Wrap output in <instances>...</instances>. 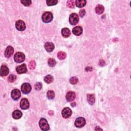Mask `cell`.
<instances>
[{
    "mask_svg": "<svg viewBox=\"0 0 131 131\" xmlns=\"http://www.w3.org/2000/svg\"><path fill=\"white\" fill-rule=\"evenodd\" d=\"M53 20V15L51 12H45L42 15V21L45 23H49Z\"/></svg>",
    "mask_w": 131,
    "mask_h": 131,
    "instance_id": "cell-1",
    "label": "cell"
},
{
    "mask_svg": "<svg viewBox=\"0 0 131 131\" xmlns=\"http://www.w3.org/2000/svg\"><path fill=\"white\" fill-rule=\"evenodd\" d=\"M40 128L43 131H48L49 130V125L48 121L45 118H41L39 122Z\"/></svg>",
    "mask_w": 131,
    "mask_h": 131,
    "instance_id": "cell-2",
    "label": "cell"
},
{
    "mask_svg": "<svg viewBox=\"0 0 131 131\" xmlns=\"http://www.w3.org/2000/svg\"><path fill=\"white\" fill-rule=\"evenodd\" d=\"M25 59V54L22 52H17L14 56V60L16 62L21 63L24 61Z\"/></svg>",
    "mask_w": 131,
    "mask_h": 131,
    "instance_id": "cell-3",
    "label": "cell"
},
{
    "mask_svg": "<svg viewBox=\"0 0 131 131\" xmlns=\"http://www.w3.org/2000/svg\"><path fill=\"white\" fill-rule=\"evenodd\" d=\"M79 22V16L76 14H72L69 17V22L72 25H76Z\"/></svg>",
    "mask_w": 131,
    "mask_h": 131,
    "instance_id": "cell-4",
    "label": "cell"
},
{
    "mask_svg": "<svg viewBox=\"0 0 131 131\" xmlns=\"http://www.w3.org/2000/svg\"><path fill=\"white\" fill-rule=\"evenodd\" d=\"M86 124V120L83 117H79L76 119L75 121V125L76 127L81 128L85 125Z\"/></svg>",
    "mask_w": 131,
    "mask_h": 131,
    "instance_id": "cell-5",
    "label": "cell"
},
{
    "mask_svg": "<svg viewBox=\"0 0 131 131\" xmlns=\"http://www.w3.org/2000/svg\"><path fill=\"white\" fill-rule=\"evenodd\" d=\"M21 90L24 94H27L31 92V86L28 83H25L23 84L22 87H21Z\"/></svg>",
    "mask_w": 131,
    "mask_h": 131,
    "instance_id": "cell-6",
    "label": "cell"
},
{
    "mask_svg": "<svg viewBox=\"0 0 131 131\" xmlns=\"http://www.w3.org/2000/svg\"><path fill=\"white\" fill-rule=\"evenodd\" d=\"M15 27L17 30L20 31H24L26 29V25L25 23L22 20H18L15 24Z\"/></svg>",
    "mask_w": 131,
    "mask_h": 131,
    "instance_id": "cell-7",
    "label": "cell"
},
{
    "mask_svg": "<svg viewBox=\"0 0 131 131\" xmlns=\"http://www.w3.org/2000/svg\"><path fill=\"white\" fill-rule=\"evenodd\" d=\"M21 92L18 89H15L12 91L11 96L12 98L14 100H18L21 97Z\"/></svg>",
    "mask_w": 131,
    "mask_h": 131,
    "instance_id": "cell-8",
    "label": "cell"
},
{
    "mask_svg": "<svg viewBox=\"0 0 131 131\" xmlns=\"http://www.w3.org/2000/svg\"><path fill=\"white\" fill-rule=\"evenodd\" d=\"M72 114V112L71 110L69 108H64L62 112V115L64 118H68L70 117L71 116Z\"/></svg>",
    "mask_w": 131,
    "mask_h": 131,
    "instance_id": "cell-9",
    "label": "cell"
},
{
    "mask_svg": "<svg viewBox=\"0 0 131 131\" xmlns=\"http://www.w3.org/2000/svg\"><path fill=\"white\" fill-rule=\"evenodd\" d=\"M29 101L26 98H23L21 100L20 102V107L21 109L23 110H26L29 108Z\"/></svg>",
    "mask_w": 131,
    "mask_h": 131,
    "instance_id": "cell-10",
    "label": "cell"
},
{
    "mask_svg": "<svg viewBox=\"0 0 131 131\" xmlns=\"http://www.w3.org/2000/svg\"><path fill=\"white\" fill-rule=\"evenodd\" d=\"M14 52V49L13 47H11V46H8V47L6 48L4 54H5V56L6 57L9 58L12 55Z\"/></svg>",
    "mask_w": 131,
    "mask_h": 131,
    "instance_id": "cell-11",
    "label": "cell"
},
{
    "mask_svg": "<svg viewBox=\"0 0 131 131\" xmlns=\"http://www.w3.org/2000/svg\"><path fill=\"white\" fill-rule=\"evenodd\" d=\"M16 71L18 74H23L27 72V67L25 64H23L16 68Z\"/></svg>",
    "mask_w": 131,
    "mask_h": 131,
    "instance_id": "cell-12",
    "label": "cell"
},
{
    "mask_svg": "<svg viewBox=\"0 0 131 131\" xmlns=\"http://www.w3.org/2000/svg\"><path fill=\"white\" fill-rule=\"evenodd\" d=\"M75 97H76V95L75 94V93L72 91L68 92L66 96V99L68 101V102H71V101H73L75 99Z\"/></svg>",
    "mask_w": 131,
    "mask_h": 131,
    "instance_id": "cell-13",
    "label": "cell"
},
{
    "mask_svg": "<svg viewBox=\"0 0 131 131\" xmlns=\"http://www.w3.org/2000/svg\"><path fill=\"white\" fill-rule=\"evenodd\" d=\"M9 73V69L5 65H2L0 70V74L1 76H5Z\"/></svg>",
    "mask_w": 131,
    "mask_h": 131,
    "instance_id": "cell-14",
    "label": "cell"
},
{
    "mask_svg": "<svg viewBox=\"0 0 131 131\" xmlns=\"http://www.w3.org/2000/svg\"><path fill=\"white\" fill-rule=\"evenodd\" d=\"M72 32L74 35L76 36L81 35L83 33V28L81 26L75 27L73 29Z\"/></svg>",
    "mask_w": 131,
    "mask_h": 131,
    "instance_id": "cell-15",
    "label": "cell"
},
{
    "mask_svg": "<svg viewBox=\"0 0 131 131\" xmlns=\"http://www.w3.org/2000/svg\"><path fill=\"white\" fill-rule=\"evenodd\" d=\"M45 48L46 50L48 52H52L54 49V45L53 43H49V42H48V43H46L45 44Z\"/></svg>",
    "mask_w": 131,
    "mask_h": 131,
    "instance_id": "cell-16",
    "label": "cell"
},
{
    "mask_svg": "<svg viewBox=\"0 0 131 131\" xmlns=\"http://www.w3.org/2000/svg\"><path fill=\"white\" fill-rule=\"evenodd\" d=\"M22 115L23 114L22 112L17 110L14 111L13 113H12V117H13L14 119H19L22 117Z\"/></svg>",
    "mask_w": 131,
    "mask_h": 131,
    "instance_id": "cell-17",
    "label": "cell"
},
{
    "mask_svg": "<svg viewBox=\"0 0 131 131\" xmlns=\"http://www.w3.org/2000/svg\"><path fill=\"white\" fill-rule=\"evenodd\" d=\"M87 100L90 105H93L95 103V96L94 94H88Z\"/></svg>",
    "mask_w": 131,
    "mask_h": 131,
    "instance_id": "cell-18",
    "label": "cell"
},
{
    "mask_svg": "<svg viewBox=\"0 0 131 131\" xmlns=\"http://www.w3.org/2000/svg\"><path fill=\"white\" fill-rule=\"evenodd\" d=\"M104 11V7L101 5H97L95 8V12L97 14H102Z\"/></svg>",
    "mask_w": 131,
    "mask_h": 131,
    "instance_id": "cell-19",
    "label": "cell"
},
{
    "mask_svg": "<svg viewBox=\"0 0 131 131\" xmlns=\"http://www.w3.org/2000/svg\"><path fill=\"white\" fill-rule=\"evenodd\" d=\"M62 34L64 37H68L70 34L71 32L69 29L67 28H64L62 30Z\"/></svg>",
    "mask_w": 131,
    "mask_h": 131,
    "instance_id": "cell-20",
    "label": "cell"
},
{
    "mask_svg": "<svg viewBox=\"0 0 131 131\" xmlns=\"http://www.w3.org/2000/svg\"><path fill=\"white\" fill-rule=\"evenodd\" d=\"M87 2L84 0H77L75 1V5L78 8H83L86 5Z\"/></svg>",
    "mask_w": 131,
    "mask_h": 131,
    "instance_id": "cell-21",
    "label": "cell"
},
{
    "mask_svg": "<svg viewBox=\"0 0 131 131\" xmlns=\"http://www.w3.org/2000/svg\"><path fill=\"white\" fill-rule=\"evenodd\" d=\"M66 53L65 52L63 51H60L57 53V57L58 58L59 60H63L66 58Z\"/></svg>",
    "mask_w": 131,
    "mask_h": 131,
    "instance_id": "cell-22",
    "label": "cell"
},
{
    "mask_svg": "<svg viewBox=\"0 0 131 131\" xmlns=\"http://www.w3.org/2000/svg\"><path fill=\"white\" fill-rule=\"evenodd\" d=\"M53 81V77L52 75H48L44 78V81L47 83H51Z\"/></svg>",
    "mask_w": 131,
    "mask_h": 131,
    "instance_id": "cell-23",
    "label": "cell"
},
{
    "mask_svg": "<svg viewBox=\"0 0 131 131\" xmlns=\"http://www.w3.org/2000/svg\"><path fill=\"white\" fill-rule=\"evenodd\" d=\"M48 65L50 66V67H54L56 65V62L55 61V60H54V59L53 58H50L48 60Z\"/></svg>",
    "mask_w": 131,
    "mask_h": 131,
    "instance_id": "cell-24",
    "label": "cell"
},
{
    "mask_svg": "<svg viewBox=\"0 0 131 131\" xmlns=\"http://www.w3.org/2000/svg\"><path fill=\"white\" fill-rule=\"evenodd\" d=\"M47 96L48 99H52L54 98L55 97V93L53 91L50 90L47 92Z\"/></svg>",
    "mask_w": 131,
    "mask_h": 131,
    "instance_id": "cell-25",
    "label": "cell"
},
{
    "mask_svg": "<svg viewBox=\"0 0 131 131\" xmlns=\"http://www.w3.org/2000/svg\"><path fill=\"white\" fill-rule=\"evenodd\" d=\"M46 3H47V5L49 6H53V5H55L57 4L58 1H56V0H49V1H46Z\"/></svg>",
    "mask_w": 131,
    "mask_h": 131,
    "instance_id": "cell-26",
    "label": "cell"
},
{
    "mask_svg": "<svg viewBox=\"0 0 131 131\" xmlns=\"http://www.w3.org/2000/svg\"><path fill=\"white\" fill-rule=\"evenodd\" d=\"M67 6L70 8H73L75 5V1L73 0H69L67 2Z\"/></svg>",
    "mask_w": 131,
    "mask_h": 131,
    "instance_id": "cell-27",
    "label": "cell"
},
{
    "mask_svg": "<svg viewBox=\"0 0 131 131\" xmlns=\"http://www.w3.org/2000/svg\"><path fill=\"white\" fill-rule=\"evenodd\" d=\"M78 82V79L76 77H72L70 79V83L72 84H76Z\"/></svg>",
    "mask_w": 131,
    "mask_h": 131,
    "instance_id": "cell-28",
    "label": "cell"
},
{
    "mask_svg": "<svg viewBox=\"0 0 131 131\" xmlns=\"http://www.w3.org/2000/svg\"><path fill=\"white\" fill-rule=\"evenodd\" d=\"M29 68L31 70H34L36 67V62L34 61H31L29 64Z\"/></svg>",
    "mask_w": 131,
    "mask_h": 131,
    "instance_id": "cell-29",
    "label": "cell"
},
{
    "mask_svg": "<svg viewBox=\"0 0 131 131\" xmlns=\"http://www.w3.org/2000/svg\"><path fill=\"white\" fill-rule=\"evenodd\" d=\"M21 3L25 6H29L31 5V1L30 0H24V1H21Z\"/></svg>",
    "mask_w": 131,
    "mask_h": 131,
    "instance_id": "cell-30",
    "label": "cell"
},
{
    "mask_svg": "<svg viewBox=\"0 0 131 131\" xmlns=\"http://www.w3.org/2000/svg\"><path fill=\"white\" fill-rule=\"evenodd\" d=\"M16 79V76L15 75H14V74H12V75H10L9 77H8V81H9V82L10 83H12L14 82L15 80Z\"/></svg>",
    "mask_w": 131,
    "mask_h": 131,
    "instance_id": "cell-31",
    "label": "cell"
},
{
    "mask_svg": "<svg viewBox=\"0 0 131 131\" xmlns=\"http://www.w3.org/2000/svg\"><path fill=\"white\" fill-rule=\"evenodd\" d=\"M42 88V83H37L35 85V89L39 91Z\"/></svg>",
    "mask_w": 131,
    "mask_h": 131,
    "instance_id": "cell-32",
    "label": "cell"
},
{
    "mask_svg": "<svg viewBox=\"0 0 131 131\" xmlns=\"http://www.w3.org/2000/svg\"><path fill=\"white\" fill-rule=\"evenodd\" d=\"M85 14H86L85 10H83V9L80 10V11H79V15L81 16V17H82V18H83V17L84 15H85Z\"/></svg>",
    "mask_w": 131,
    "mask_h": 131,
    "instance_id": "cell-33",
    "label": "cell"
},
{
    "mask_svg": "<svg viewBox=\"0 0 131 131\" xmlns=\"http://www.w3.org/2000/svg\"><path fill=\"white\" fill-rule=\"evenodd\" d=\"M49 114H50V115H52L53 114V112L52 111H50V112H49Z\"/></svg>",
    "mask_w": 131,
    "mask_h": 131,
    "instance_id": "cell-34",
    "label": "cell"
},
{
    "mask_svg": "<svg viewBox=\"0 0 131 131\" xmlns=\"http://www.w3.org/2000/svg\"><path fill=\"white\" fill-rule=\"evenodd\" d=\"M71 105H72V107H75V105H76V103H74H74H72V104H71Z\"/></svg>",
    "mask_w": 131,
    "mask_h": 131,
    "instance_id": "cell-35",
    "label": "cell"
}]
</instances>
